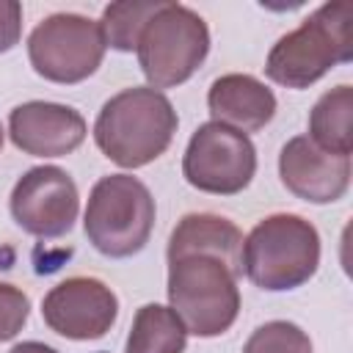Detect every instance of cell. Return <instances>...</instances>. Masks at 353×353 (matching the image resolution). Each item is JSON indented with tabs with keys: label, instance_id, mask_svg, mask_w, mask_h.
Wrapping results in <instances>:
<instances>
[{
	"label": "cell",
	"instance_id": "obj_2",
	"mask_svg": "<svg viewBox=\"0 0 353 353\" xmlns=\"http://www.w3.org/2000/svg\"><path fill=\"white\" fill-rule=\"evenodd\" d=\"M350 22V3L336 0L320 6L301 22V28L290 30L273 44L265 61V74L287 88H309L334 66L353 58Z\"/></svg>",
	"mask_w": 353,
	"mask_h": 353
},
{
	"label": "cell",
	"instance_id": "obj_10",
	"mask_svg": "<svg viewBox=\"0 0 353 353\" xmlns=\"http://www.w3.org/2000/svg\"><path fill=\"white\" fill-rule=\"evenodd\" d=\"M41 317L50 331L66 339H99L119 317V298L105 281L74 276L55 284L44 295Z\"/></svg>",
	"mask_w": 353,
	"mask_h": 353
},
{
	"label": "cell",
	"instance_id": "obj_6",
	"mask_svg": "<svg viewBox=\"0 0 353 353\" xmlns=\"http://www.w3.org/2000/svg\"><path fill=\"white\" fill-rule=\"evenodd\" d=\"M138 63L149 88H174L193 77L210 52L207 22L182 3H163L138 39Z\"/></svg>",
	"mask_w": 353,
	"mask_h": 353
},
{
	"label": "cell",
	"instance_id": "obj_12",
	"mask_svg": "<svg viewBox=\"0 0 353 353\" xmlns=\"http://www.w3.org/2000/svg\"><path fill=\"white\" fill-rule=\"evenodd\" d=\"M8 135L17 149L33 157H63L85 141V119L58 102H25L8 116Z\"/></svg>",
	"mask_w": 353,
	"mask_h": 353
},
{
	"label": "cell",
	"instance_id": "obj_17",
	"mask_svg": "<svg viewBox=\"0 0 353 353\" xmlns=\"http://www.w3.org/2000/svg\"><path fill=\"white\" fill-rule=\"evenodd\" d=\"M163 8V0H130V3H110L102 11L99 30L105 39V47H113L119 52H132L138 47V39L146 28V22Z\"/></svg>",
	"mask_w": 353,
	"mask_h": 353
},
{
	"label": "cell",
	"instance_id": "obj_11",
	"mask_svg": "<svg viewBox=\"0 0 353 353\" xmlns=\"http://www.w3.org/2000/svg\"><path fill=\"white\" fill-rule=\"evenodd\" d=\"M279 174L292 196L309 204H331L350 188V157L323 152L309 135H295L281 146Z\"/></svg>",
	"mask_w": 353,
	"mask_h": 353
},
{
	"label": "cell",
	"instance_id": "obj_16",
	"mask_svg": "<svg viewBox=\"0 0 353 353\" xmlns=\"http://www.w3.org/2000/svg\"><path fill=\"white\" fill-rule=\"evenodd\" d=\"M188 328L171 306L146 303L135 312L124 353H182Z\"/></svg>",
	"mask_w": 353,
	"mask_h": 353
},
{
	"label": "cell",
	"instance_id": "obj_19",
	"mask_svg": "<svg viewBox=\"0 0 353 353\" xmlns=\"http://www.w3.org/2000/svg\"><path fill=\"white\" fill-rule=\"evenodd\" d=\"M28 314H30L28 295L14 284L0 281V342L14 339L28 323Z\"/></svg>",
	"mask_w": 353,
	"mask_h": 353
},
{
	"label": "cell",
	"instance_id": "obj_7",
	"mask_svg": "<svg viewBox=\"0 0 353 353\" xmlns=\"http://www.w3.org/2000/svg\"><path fill=\"white\" fill-rule=\"evenodd\" d=\"M28 58L36 74L50 83H83L105 58L99 22L83 14H52L30 30Z\"/></svg>",
	"mask_w": 353,
	"mask_h": 353
},
{
	"label": "cell",
	"instance_id": "obj_22",
	"mask_svg": "<svg viewBox=\"0 0 353 353\" xmlns=\"http://www.w3.org/2000/svg\"><path fill=\"white\" fill-rule=\"evenodd\" d=\"M3 135H6V132H3V124H0V149H3Z\"/></svg>",
	"mask_w": 353,
	"mask_h": 353
},
{
	"label": "cell",
	"instance_id": "obj_21",
	"mask_svg": "<svg viewBox=\"0 0 353 353\" xmlns=\"http://www.w3.org/2000/svg\"><path fill=\"white\" fill-rule=\"evenodd\" d=\"M8 353H58L55 347H50V345H44V342H19V345H14Z\"/></svg>",
	"mask_w": 353,
	"mask_h": 353
},
{
	"label": "cell",
	"instance_id": "obj_18",
	"mask_svg": "<svg viewBox=\"0 0 353 353\" xmlns=\"http://www.w3.org/2000/svg\"><path fill=\"white\" fill-rule=\"evenodd\" d=\"M243 353H312V339L295 323L270 320L248 336Z\"/></svg>",
	"mask_w": 353,
	"mask_h": 353
},
{
	"label": "cell",
	"instance_id": "obj_3",
	"mask_svg": "<svg viewBox=\"0 0 353 353\" xmlns=\"http://www.w3.org/2000/svg\"><path fill=\"white\" fill-rule=\"evenodd\" d=\"M240 265L259 290H295L306 284L320 265V234L301 215H268L243 240Z\"/></svg>",
	"mask_w": 353,
	"mask_h": 353
},
{
	"label": "cell",
	"instance_id": "obj_14",
	"mask_svg": "<svg viewBox=\"0 0 353 353\" xmlns=\"http://www.w3.org/2000/svg\"><path fill=\"white\" fill-rule=\"evenodd\" d=\"M165 254H168V262L188 254H207L226 262L237 276L243 273V265H240L243 234L229 218H221V215H210V212L185 215L171 232Z\"/></svg>",
	"mask_w": 353,
	"mask_h": 353
},
{
	"label": "cell",
	"instance_id": "obj_8",
	"mask_svg": "<svg viewBox=\"0 0 353 353\" xmlns=\"http://www.w3.org/2000/svg\"><path fill=\"white\" fill-rule=\"evenodd\" d=\"M256 171V149L245 132L226 124H201L185 149L182 174L201 193L234 196L248 188Z\"/></svg>",
	"mask_w": 353,
	"mask_h": 353
},
{
	"label": "cell",
	"instance_id": "obj_15",
	"mask_svg": "<svg viewBox=\"0 0 353 353\" xmlns=\"http://www.w3.org/2000/svg\"><path fill=\"white\" fill-rule=\"evenodd\" d=\"M350 116H353V88L347 83L325 91L312 113H309V138L331 154L350 157L353 149V132H350Z\"/></svg>",
	"mask_w": 353,
	"mask_h": 353
},
{
	"label": "cell",
	"instance_id": "obj_5",
	"mask_svg": "<svg viewBox=\"0 0 353 353\" xmlns=\"http://www.w3.org/2000/svg\"><path fill=\"white\" fill-rule=\"evenodd\" d=\"M83 229L102 256L127 259L138 254L154 229V199L149 188L130 174L102 176L91 188Z\"/></svg>",
	"mask_w": 353,
	"mask_h": 353
},
{
	"label": "cell",
	"instance_id": "obj_20",
	"mask_svg": "<svg viewBox=\"0 0 353 353\" xmlns=\"http://www.w3.org/2000/svg\"><path fill=\"white\" fill-rule=\"evenodd\" d=\"M22 33V6L14 0H0V52H8Z\"/></svg>",
	"mask_w": 353,
	"mask_h": 353
},
{
	"label": "cell",
	"instance_id": "obj_13",
	"mask_svg": "<svg viewBox=\"0 0 353 353\" xmlns=\"http://www.w3.org/2000/svg\"><path fill=\"white\" fill-rule=\"evenodd\" d=\"M207 108L212 121L237 132H256L276 116V94L251 74H223L210 85Z\"/></svg>",
	"mask_w": 353,
	"mask_h": 353
},
{
	"label": "cell",
	"instance_id": "obj_9",
	"mask_svg": "<svg viewBox=\"0 0 353 353\" xmlns=\"http://www.w3.org/2000/svg\"><path fill=\"white\" fill-rule=\"evenodd\" d=\"M11 218L33 237H63L80 212V196L74 179L58 165L28 168L8 199Z\"/></svg>",
	"mask_w": 353,
	"mask_h": 353
},
{
	"label": "cell",
	"instance_id": "obj_1",
	"mask_svg": "<svg viewBox=\"0 0 353 353\" xmlns=\"http://www.w3.org/2000/svg\"><path fill=\"white\" fill-rule=\"evenodd\" d=\"M176 124L171 99L157 88L138 85L119 91L102 105L94 121V141L116 165L141 168L171 146Z\"/></svg>",
	"mask_w": 353,
	"mask_h": 353
},
{
	"label": "cell",
	"instance_id": "obj_4",
	"mask_svg": "<svg viewBox=\"0 0 353 353\" xmlns=\"http://www.w3.org/2000/svg\"><path fill=\"white\" fill-rule=\"evenodd\" d=\"M168 303L188 334L218 336L232 328L240 312L237 273L207 254H188L168 262Z\"/></svg>",
	"mask_w": 353,
	"mask_h": 353
}]
</instances>
